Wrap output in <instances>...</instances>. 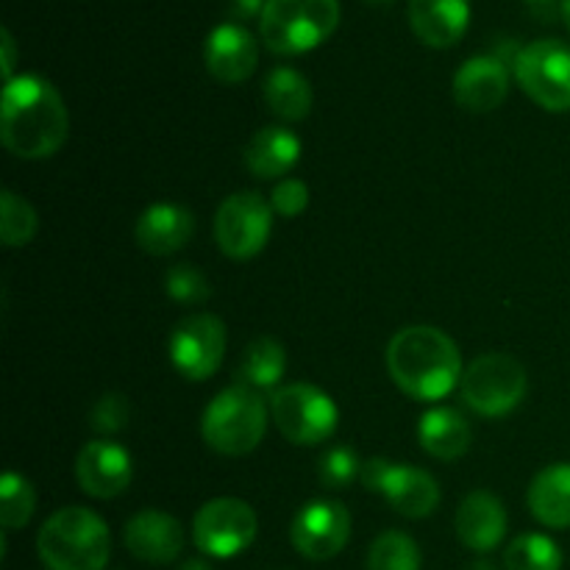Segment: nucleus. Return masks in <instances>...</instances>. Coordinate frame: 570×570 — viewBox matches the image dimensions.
<instances>
[{"instance_id": "nucleus-1", "label": "nucleus", "mask_w": 570, "mask_h": 570, "mask_svg": "<svg viewBox=\"0 0 570 570\" xmlns=\"http://www.w3.org/2000/svg\"><path fill=\"white\" fill-rule=\"evenodd\" d=\"M70 134V115L45 78L26 72L6 81L0 100V139L20 159H48Z\"/></svg>"}, {"instance_id": "nucleus-2", "label": "nucleus", "mask_w": 570, "mask_h": 570, "mask_svg": "<svg viewBox=\"0 0 570 570\" xmlns=\"http://www.w3.org/2000/svg\"><path fill=\"white\" fill-rule=\"evenodd\" d=\"M387 371L410 399L440 401L460 387L465 367L460 348L443 328L406 326L390 340Z\"/></svg>"}, {"instance_id": "nucleus-3", "label": "nucleus", "mask_w": 570, "mask_h": 570, "mask_svg": "<svg viewBox=\"0 0 570 570\" xmlns=\"http://www.w3.org/2000/svg\"><path fill=\"white\" fill-rule=\"evenodd\" d=\"M37 554L48 570H104L111 557L109 527L87 507L56 510L39 529Z\"/></svg>"}, {"instance_id": "nucleus-4", "label": "nucleus", "mask_w": 570, "mask_h": 570, "mask_svg": "<svg viewBox=\"0 0 570 570\" xmlns=\"http://www.w3.org/2000/svg\"><path fill=\"white\" fill-rule=\"evenodd\" d=\"M340 26V0H267L259 37L276 56H301L326 42Z\"/></svg>"}, {"instance_id": "nucleus-5", "label": "nucleus", "mask_w": 570, "mask_h": 570, "mask_svg": "<svg viewBox=\"0 0 570 570\" xmlns=\"http://www.w3.org/2000/svg\"><path fill=\"white\" fill-rule=\"evenodd\" d=\"M267 432V404L256 390L237 384L212 399L200 417V434L212 451L245 456L262 443Z\"/></svg>"}, {"instance_id": "nucleus-6", "label": "nucleus", "mask_w": 570, "mask_h": 570, "mask_svg": "<svg viewBox=\"0 0 570 570\" xmlns=\"http://www.w3.org/2000/svg\"><path fill=\"white\" fill-rule=\"evenodd\" d=\"M527 367L510 354H482L465 367L460 382L468 410L482 417H504L527 399Z\"/></svg>"}, {"instance_id": "nucleus-7", "label": "nucleus", "mask_w": 570, "mask_h": 570, "mask_svg": "<svg viewBox=\"0 0 570 570\" xmlns=\"http://www.w3.org/2000/svg\"><path fill=\"white\" fill-rule=\"evenodd\" d=\"M271 415L278 432L295 445L326 443L340 423V410L321 387L287 384L271 399Z\"/></svg>"}, {"instance_id": "nucleus-8", "label": "nucleus", "mask_w": 570, "mask_h": 570, "mask_svg": "<svg viewBox=\"0 0 570 570\" xmlns=\"http://www.w3.org/2000/svg\"><path fill=\"white\" fill-rule=\"evenodd\" d=\"M523 92L546 111H570V45L562 39H534L515 59Z\"/></svg>"}, {"instance_id": "nucleus-9", "label": "nucleus", "mask_w": 570, "mask_h": 570, "mask_svg": "<svg viewBox=\"0 0 570 570\" xmlns=\"http://www.w3.org/2000/svg\"><path fill=\"white\" fill-rule=\"evenodd\" d=\"M273 232V206L259 193H234L215 215V243L228 259H254Z\"/></svg>"}, {"instance_id": "nucleus-10", "label": "nucleus", "mask_w": 570, "mask_h": 570, "mask_svg": "<svg viewBox=\"0 0 570 570\" xmlns=\"http://www.w3.org/2000/svg\"><path fill=\"white\" fill-rule=\"evenodd\" d=\"M256 512L243 499H212L195 512L193 540L206 557L232 560L256 538Z\"/></svg>"}, {"instance_id": "nucleus-11", "label": "nucleus", "mask_w": 570, "mask_h": 570, "mask_svg": "<svg viewBox=\"0 0 570 570\" xmlns=\"http://www.w3.org/2000/svg\"><path fill=\"white\" fill-rule=\"evenodd\" d=\"M226 343V323L209 312H198L173 328L170 362L189 382H206L223 365Z\"/></svg>"}, {"instance_id": "nucleus-12", "label": "nucleus", "mask_w": 570, "mask_h": 570, "mask_svg": "<svg viewBox=\"0 0 570 570\" xmlns=\"http://www.w3.org/2000/svg\"><path fill=\"white\" fill-rule=\"evenodd\" d=\"M362 484L367 490H376L387 499L399 515L429 518L440 504V488L432 473L421 471L415 465H395L387 460H371L362 468Z\"/></svg>"}, {"instance_id": "nucleus-13", "label": "nucleus", "mask_w": 570, "mask_h": 570, "mask_svg": "<svg viewBox=\"0 0 570 570\" xmlns=\"http://www.w3.org/2000/svg\"><path fill=\"white\" fill-rule=\"evenodd\" d=\"M351 538V512L332 499L309 501L298 510L289 527L295 551L306 560L326 562L345 549Z\"/></svg>"}, {"instance_id": "nucleus-14", "label": "nucleus", "mask_w": 570, "mask_h": 570, "mask_svg": "<svg viewBox=\"0 0 570 570\" xmlns=\"http://www.w3.org/2000/svg\"><path fill=\"white\" fill-rule=\"evenodd\" d=\"M76 479L83 493L92 495V499H117L131 484L134 460L120 443L92 440L78 451Z\"/></svg>"}, {"instance_id": "nucleus-15", "label": "nucleus", "mask_w": 570, "mask_h": 570, "mask_svg": "<svg viewBox=\"0 0 570 570\" xmlns=\"http://www.w3.org/2000/svg\"><path fill=\"white\" fill-rule=\"evenodd\" d=\"M507 95H510V65H504L495 53L473 56L456 70L454 98L473 115L499 109Z\"/></svg>"}, {"instance_id": "nucleus-16", "label": "nucleus", "mask_w": 570, "mask_h": 570, "mask_svg": "<svg viewBox=\"0 0 570 570\" xmlns=\"http://www.w3.org/2000/svg\"><path fill=\"white\" fill-rule=\"evenodd\" d=\"M204 61L212 78L220 83H239L254 76L259 65V45L248 28L237 22H220L215 31L206 37Z\"/></svg>"}, {"instance_id": "nucleus-17", "label": "nucleus", "mask_w": 570, "mask_h": 570, "mask_svg": "<svg viewBox=\"0 0 570 570\" xmlns=\"http://www.w3.org/2000/svg\"><path fill=\"white\" fill-rule=\"evenodd\" d=\"M126 546L137 560L167 566L184 549V529L178 518L161 510H142L126 523Z\"/></svg>"}, {"instance_id": "nucleus-18", "label": "nucleus", "mask_w": 570, "mask_h": 570, "mask_svg": "<svg viewBox=\"0 0 570 570\" xmlns=\"http://www.w3.org/2000/svg\"><path fill=\"white\" fill-rule=\"evenodd\" d=\"M410 26L429 48H451L471 26V0H410Z\"/></svg>"}, {"instance_id": "nucleus-19", "label": "nucleus", "mask_w": 570, "mask_h": 570, "mask_svg": "<svg viewBox=\"0 0 570 570\" xmlns=\"http://www.w3.org/2000/svg\"><path fill=\"white\" fill-rule=\"evenodd\" d=\"M456 538L471 551H493L507 538V510L493 493L476 490L456 510Z\"/></svg>"}, {"instance_id": "nucleus-20", "label": "nucleus", "mask_w": 570, "mask_h": 570, "mask_svg": "<svg viewBox=\"0 0 570 570\" xmlns=\"http://www.w3.org/2000/svg\"><path fill=\"white\" fill-rule=\"evenodd\" d=\"M195 217L193 212L176 204H154L139 215L134 237L139 248L154 256L178 254L193 239Z\"/></svg>"}, {"instance_id": "nucleus-21", "label": "nucleus", "mask_w": 570, "mask_h": 570, "mask_svg": "<svg viewBox=\"0 0 570 570\" xmlns=\"http://www.w3.org/2000/svg\"><path fill=\"white\" fill-rule=\"evenodd\" d=\"M301 159V139L289 128L267 126L248 139L243 161L256 178L287 176Z\"/></svg>"}, {"instance_id": "nucleus-22", "label": "nucleus", "mask_w": 570, "mask_h": 570, "mask_svg": "<svg viewBox=\"0 0 570 570\" xmlns=\"http://www.w3.org/2000/svg\"><path fill=\"white\" fill-rule=\"evenodd\" d=\"M529 512L534 521L549 529H570V465L557 462V465L543 468L532 479L527 493Z\"/></svg>"}, {"instance_id": "nucleus-23", "label": "nucleus", "mask_w": 570, "mask_h": 570, "mask_svg": "<svg viewBox=\"0 0 570 570\" xmlns=\"http://www.w3.org/2000/svg\"><path fill=\"white\" fill-rule=\"evenodd\" d=\"M417 440L434 460H460L471 449V426L451 406H434L417 423Z\"/></svg>"}, {"instance_id": "nucleus-24", "label": "nucleus", "mask_w": 570, "mask_h": 570, "mask_svg": "<svg viewBox=\"0 0 570 570\" xmlns=\"http://www.w3.org/2000/svg\"><path fill=\"white\" fill-rule=\"evenodd\" d=\"M262 95H265V104L271 106L273 115L289 122L304 120L315 104L312 83L293 67H276V70L267 72Z\"/></svg>"}, {"instance_id": "nucleus-25", "label": "nucleus", "mask_w": 570, "mask_h": 570, "mask_svg": "<svg viewBox=\"0 0 570 570\" xmlns=\"http://www.w3.org/2000/svg\"><path fill=\"white\" fill-rule=\"evenodd\" d=\"M287 371V351L276 337H256L239 360V382L250 390H273Z\"/></svg>"}, {"instance_id": "nucleus-26", "label": "nucleus", "mask_w": 570, "mask_h": 570, "mask_svg": "<svg viewBox=\"0 0 570 570\" xmlns=\"http://www.w3.org/2000/svg\"><path fill=\"white\" fill-rule=\"evenodd\" d=\"M507 570H562V549L546 534H518L504 551Z\"/></svg>"}, {"instance_id": "nucleus-27", "label": "nucleus", "mask_w": 570, "mask_h": 570, "mask_svg": "<svg viewBox=\"0 0 570 570\" xmlns=\"http://www.w3.org/2000/svg\"><path fill=\"white\" fill-rule=\"evenodd\" d=\"M423 557L415 540L404 532L379 534L367 551V570H421Z\"/></svg>"}, {"instance_id": "nucleus-28", "label": "nucleus", "mask_w": 570, "mask_h": 570, "mask_svg": "<svg viewBox=\"0 0 570 570\" xmlns=\"http://www.w3.org/2000/svg\"><path fill=\"white\" fill-rule=\"evenodd\" d=\"M37 510V490L20 473L9 471L0 479V523L3 529H22Z\"/></svg>"}, {"instance_id": "nucleus-29", "label": "nucleus", "mask_w": 570, "mask_h": 570, "mask_svg": "<svg viewBox=\"0 0 570 570\" xmlns=\"http://www.w3.org/2000/svg\"><path fill=\"white\" fill-rule=\"evenodd\" d=\"M0 234H3V243L9 248H20V245H28L37 234V212L28 204L26 198L14 195L11 189H3L0 193Z\"/></svg>"}, {"instance_id": "nucleus-30", "label": "nucleus", "mask_w": 570, "mask_h": 570, "mask_svg": "<svg viewBox=\"0 0 570 570\" xmlns=\"http://www.w3.org/2000/svg\"><path fill=\"white\" fill-rule=\"evenodd\" d=\"M165 287H167V295H170L173 301H178V304H187V306L204 304V301L212 295L209 278H206L198 267L189 265V262H184V265H176L167 271Z\"/></svg>"}, {"instance_id": "nucleus-31", "label": "nucleus", "mask_w": 570, "mask_h": 570, "mask_svg": "<svg viewBox=\"0 0 570 570\" xmlns=\"http://www.w3.org/2000/svg\"><path fill=\"white\" fill-rule=\"evenodd\" d=\"M362 468L365 465H362L360 456H356L354 451L345 449V445H337V449L326 451V456L321 460V479L326 488L343 490L348 488L356 476H362Z\"/></svg>"}, {"instance_id": "nucleus-32", "label": "nucleus", "mask_w": 570, "mask_h": 570, "mask_svg": "<svg viewBox=\"0 0 570 570\" xmlns=\"http://www.w3.org/2000/svg\"><path fill=\"white\" fill-rule=\"evenodd\" d=\"M271 206L282 217H298L309 206V187L301 178H284L271 195Z\"/></svg>"}, {"instance_id": "nucleus-33", "label": "nucleus", "mask_w": 570, "mask_h": 570, "mask_svg": "<svg viewBox=\"0 0 570 570\" xmlns=\"http://www.w3.org/2000/svg\"><path fill=\"white\" fill-rule=\"evenodd\" d=\"M128 401L122 395H104L92 406V426L98 432H120L128 423Z\"/></svg>"}, {"instance_id": "nucleus-34", "label": "nucleus", "mask_w": 570, "mask_h": 570, "mask_svg": "<svg viewBox=\"0 0 570 570\" xmlns=\"http://www.w3.org/2000/svg\"><path fill=\"white\" fill-rule=\"evenodd\" d=\"M267 0H232V14L237 20H250V17H262Z\"/></svg>"}, {"instance_id": "nucleus-35", "label": "nucleus", "mask_w": 570, "mask_h": 570, "mask_svg": "<svg viewBox=\"0 0 570 570\" xmlns=\"http://www.w3.org/2000/svg\"><path fill=\"white\" fill-rule=\"evenodd\" d=\"M0 45H3V78L6 81H11L14 78V39H11L9 28H3L0 31Z\"/></svg>"}, {"instance_id": "nucleus-36", "label": "nucleus", "mask_w": 570, "mask_h": 570, "mask_svg": "<svg viewBox=\"0 0 570 570\" xmlns=\"http://www.w3.org/2000/svg\"><path fill=\"white\" fill-rule=\"evenodd\" d=\"M181 570H212V568L206 566L204 560H187V562H184V566H181Z\"/></svg>"}, {"instance_id": "nucleus-37", "label": "nucleus", "mask_w": 570, "mask_h": 570, "mask_svg": "<svg viewBox=\"0 0 570 570\" xmlns=\"http://www.w3.org/2000/svg\"><path fill=\"white\" fill-rule=\"evenodd\" d=\"M562 20H566V26L570 31V0H562Z\"/></svg>"}, {"instance_id": "nucleus-38", "label": "nucleus", "mask_w": 570, "mask_h": 570, "mask_svg": "<svg viewBox=\"0 0 570 570\" xmlns=\"http://www.w3.org/2000/svg\"><path fill=\"white\" fill-rule=\"evenodd\" d=\"M365 3H371V6H390V3H393V0H365Z\"/></svg>"}, {"instance_id": "nucleus-39", "label": "nucleus", "mask_w": 570, "mask_h": 570, "mask_svg": "<svg viewBox=\"0 0 570 570\" xmlns=\"http://www.w3.org/2000/svg\"><path fill=\"white\" fill-rule=\"evenodd\" d=\"M532 3H551V0H532Z\"/></svg>"}]
</instances>
